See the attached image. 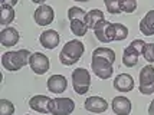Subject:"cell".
Segmentation results:
<instances>
[{"label":"cell","mask_w":154,"mask_h":115,"mask_svg":"<svg viewBox=\"0 0 154 115\" xmlns=\"http://www.w3.org/2000/svg\"><path fill=\"white\" fill-rule=\"evenodd\" d=\"M48 91L52 92V94L59 95L62 92H65L68 88V79L63 76V75H52L46 82Z\"/></svg>","instance_id":"14"},{"label":"cell","mask_w":154,"mask_h":115,"mask_svg":"<svg viewBox=\"0 0 154 115\" xmlns=\"http://www.w3.org/2000/svg\"><path fill=\"white\" fill-rule=\"evenodd\" d=\"M35 22L39 25V26H48L51 25L55 19V12L54 9L48 5H40L36 10H35Z\"/></svg>","instance_id":"10"},{"label":"cell","mask_w":154,"mask_h":115,"mask_svg":"<svg viewBox=\"0 0 154 115\" xmlns=\"http://www.w3.org/2000/svg\"><path fill=\"white\" fill-rule=\"evenodd\" d=\"M20 39V35L17 32V29L14 27H5L2 32H0V43L5 47H10L14 46Z\"/></svg>","instance_id":"17"},{"label":"cell","mask_w":154,"mask_h":115,"mask_svg":"<svg viewBox=\"0 0 154 115\" xmlns=\"http://www.w3.org/2000/svg\"><path fill=\"white\" fill-rule=\"evenodd\" d=\"M144 47H146V42L144 41H141V39L133 41L122 52V63L127 68H134L138 63L140 56L144 52Z\"/></svg>","instance_id":"4"},{"label":"cell","mask_w":154,"mask_h":115,"mask_svg":"<svg viewBox=\"0 0 154 115\" xmlns=\"http://www.w3.org/2000/svg\"><path fill=\"white\" fill-rule=\"evenodd\" d=\"M69 26H71V32L75 36H78V38L85 36L87 32L89 30L87 22L84 20V19H72V20H69Z\"/></svg>","instance_id":"20"},{"label":"cell","mask_w":154,"mask_h":115,"mask_svg":"<svg viewBox=\"0 0 154 115\" xmlns=\"http://www.w3.org/2000/svg\"><path fill=\"white\" fill-rule=\"evenodd\" d=\"M115 52L109 47L100 46L94 49L92 52V61H91V69L100 79H109L114 74Z\"/></svg>","instance_id":"1"},{"label":"cell","mask_w":154,"mask_h":115,"mask_svg":"<svg viewBox=\"0 0 154 115\" xmlns=\"http://www.w3.org/2000/svg\"><path fill=\"white\" fill-rule=\"evenodd\" d=\"M140 32L144 36H154V10H150L140 22Z\"/></svg>","instance_id":"18"},{"label":"cell","mask_w":154,"mask_h":115,"mask_svg":"<svg viewBox=\"0 0 154 115\" xmlns=\"http://www.w3.org/2000/svg\"><path fill=\"white\" fill-rule=\"evenodd\" d=\"M102 20H105V17H104V12L100 10V9H92V10H89L87 13V17H85V22H87L88 27H89L91 30H94L95 27L98 26Z\"/></svg>","instance_id":"19"},{"label":"cell","mask_w":154,"mask_h":115,"mask_svg":"<svg viewBox=\"0 0 154 115\" xmlns=\"http://www.w3.org/2000/svg\"><path fill=\"white\" fill-rule=\"evenodd\" d=\"M128 36L127 26L121 25V23H114V39L115 41H124Z\"/></svg>","instance_id":"24"},{"label":"cell","mask_w":154,"mask_h":115,"mask_svg":"<svg viewBox=\"0 0 154 115\" xmlns=\"http://www.w3.org/2000/svg\"><path fill=\"white\" fill-rule=\"evenodd\" d=\"M0 12H2V17L0 22L3 26H7L9 23H12L14 20V9L12 6H7V5H2L0 7Z\"/></svg>","instance_id":"21"},{"label":"cell","mask_w":154,"mask_h":115,"mask_svg":"<svg viewBox=\"0 0 154 115\" xmlns=\"http://www.w3.org/2000/svg\"><path fill=\"white\" fill-rule=\"evenodd\" d=\"M32 3H36V5H45L46 0H30Z\"/></svg>","instance_id":"30"},{"label":"cell","mask_w":154,"mask_h":115,"mask_svg":"<svg viewBox=\"0 0 154 115\" xmlns=\"http://www.w3.org/2000/svg\"><path fill=\"white\" fill-rule=\"evenodd\" d=\"M84 107L88 112H92V114H102L108 109V102L101 98V96H89L85 99L84 102Z\"/></svg>","instance_id":"13"},{"label":"cell","mask_w":154,"mask_h":115,"mask_svg":"<svg viewBox=\"0 0 154 115\" xmlns=\"http://www.w3.org/2000/svg\"><path fill=\"white\" fill-rule=\"evenodd\" d=\"M107 12H109L111 14H120L122 13L121 10V0H104Z\"/></svg>","instance_id":"23"},{"label":"cell","mask_w":154,"mask_h":115,"mask_svg":"<svg viewBox=\"0 0 154 115\" xmlns=\"http://www.w3.org/2000/svg\"><path fill=\"white\" fill-rule=\"evenodd\" d=\"M87 13L84 9H81V7H69L68 9V19L69 20H72V19H84L85 20V17H87Z\"/></svg>","instance_id":"22"},{"label":"cell","mask_w":154,"mask_h":115,"mask_svg":"<svg viewBox=\"0 0 154 115\" xmlns=\"http://www.w3.org/2000/svg\"><path fill=\"white\" fill-rule=\"evenodd\" d=\"M29 65L36 75H45L49 71V58L40 52H35L30 55Z\"/></svg>","instance_id":"8"},{"label":"cell","mask_w":154,"mask_h":115,"mask_svg":"<svg viewBox=\"0 0 154 115\" xmlns=\"http://www.w3.org/2000/svg\"><path fill=\"white\" fill-rule=\"evenodd\" d=\"M14 105L9 99H0V115H13Z\"/></svg>","instance_id":"25"},{"label":"cell","mask_w":154,"mask_h":115,"mask_svg":"<svg viewBox=\"0 0 154 115\" xmlns=\"http://www.w3.org/2000/svg\"><path fill=\"white\" fill-rule=\"evenodd\" d=\"M137 9V0H121V10L124 13H133Z\"/></svg>","instance_id":"26"},{"label":"cell","mask_w":154,"mask_h":115,"mask_svg":"<svg viewBox=\"0 0 154 115\" xmlns=\"http://www.w3.org/2000/svg\"><path fill=\"white\" fill-rule=\"evenodd\" d=\"M52 115H69L74 112L75 102L71 98H55Z\"/></svg>","instance_id":"11"},{"label":"cell","mask_w":154,"mask_h":115,"mask_svg":"<svg viewBox=\"0 0 154 115\" xmlns=\"http://www.w3.org/2000/svg\"><path fill=\"white\" fill-rule=\"evenodd\" d=\"M143 56L148 63H154V43H146Z\"/></svg>","instance_id":"27"},{"label":"cell","mask_w":154,"mask_h":115,"mask_svg":"<svg viewBox=\"0 0 154 115\" xmlns=\"http://www.w3.org/2000/svg\"><path fill=\"white\" fill-rule=\"evenodd\" d=\"M59 42H60V36L56 30H54V29L43 30L39 36V43L42 45V47L49 49V50L55 49V47L59 45Z\"/></svg>","instance_id":"12"},{"label":"cell","mask_w":154,"mask_h":115,"mask_svg":"<svg viewBox=\"0 0 154 115\" xmlns=\"http://www.w3.org/2000/svg\"><path fill=\"white\" fill-rule=\"evenodd\" d=\"M94 33L97 39L102 43H109V42L115 41L114 39V23L108 20H102L98 26L94 29Z\"/></svg>","instance_id":"9"},{"label":"cell","mask_w":154,"mask_h":115,"mask_svg":"<svg viewBox=\"0 0 154 115\" xmlns=\"http://www.w3.org/2000/svg\"><path fill=\"white\" fill-rule=\"evenodd\" d=\"M138 89L143 95L154 94V66L151 63L146 65L140 71V78H138Z\"/></svg>","instance_id":"6"},{"label":"cell","mask_w":154,"mask_h":115,"mask_svg":"<svg viewBox=\"0 0 154 115\" xmlns=\"http://www.w3.org/2000/svg\"><path fill=\"white\" fill-rule=\"evenodd\" d=\"M148 115H154V99L151 101L150 107H148Z\"/></svg>","instance_id":"29"},{"label":"cell","mask_w":154,"mask_h":115,"mask_svg":"<svg viewBox=\"0 0 154 115\" xmlns=\"http://www.w3.org/2000/svg\"><path fill=\"white\" fill-rule=\"evenodd\" d=\"M25 115H27V114H25Z\"/></svg>","instance_id":"32"},{"label":"cell","mask_w":154,"mask_h":115,"mask_svg":"<svg viewBox=\"0 0 154 115\" xmlns=\"http://www.w3.org/2000/svg\"><path fill=\"white\" fill-rule=\"evenodd\" d=\"M74 2H82V3H85V2H89V0H74Z\"/></svg>","instance_id":"31"},{"label":"cell","mask_w":154,"mask_h":115,"mask_svg":"<svg viewBox=\"0 0 154 115\" xmlns=\"http://www.w3.org/2000/svg\"><path fill=\"white\" fill-rule=\"evenodd\" d=\"M54 98L46 96V95H35L29 101V107L39 114H52L54 109Z\"/></svg>","instance_id":"7"},{"label":"cell","mask_w":154,"mask_h":115,"mask_svg":"<svg viewBox=\"0 0 154 115\" xmlns=\"http://www.w3.org/2000/svg\"><path fill=\"white\" fill-rule=\"evenodd\" d=\"M85 52L84 43L78 39L69 41L65 43V46L62 47L59 53V62L65 66H72L81 59V56Z\"/></svg>","instance_id":"3"},{"label":"cell","mask_w":154,"mask_h":115,"mask_svg":"<svg viewBox=\"0 0 154 115\" xmlns=\"http://www.w3.org/2000/svg\"><path fill=\"white\" fill-rule=\"evenodd\" d=\"M30 50L20 49V50H10L2 55V65L9 72L20 71L23 66H26L30 61Z\"/></svg>","instance_id":"2"},{"label":"cell","mask_w":154,"mask_h":115,"mask_svg":"<svg viewBox=\"0 0 154 115\" xmlns=\"http://www.w3.org/2000/svg\"><path fill=\"white\" fill-rule=\"evenodd\" d=\"M17 2H19V0H0V3H2V5H7V6H16V5H17Z\"/></svg>","instance_id":"28"},{"label":"cell","mask_w":154,"mask_h":115,"mask_svg":"<svg viewBox=\"0 0 154 115\" xmlns=\"http://www.w3.org/2000/svg\"><path fill=\"white\" fill-rule=\"evenodd\" d=\"M72 86L78 95H85L91 88V74L85 68H76L72 72Z\"/></svg>","instance_id":"5"},{"label":"cell","mask_w":154,"mask_h":115,"mask_svg":"<svg viewBox=\"0 0 154 115\" xmlns=\"http://www.w3.org/2000/svg\"><path fill=\"white\" fill-rule=\"evenodd\" d=\"M111 107H112L115 115H130L131 112V101L127 96H122V95L115 96L111 102Z\"/></svg>","instance_id":"15"},{"label":"cell","mask_w":154,"mask_h":115,"mask_svg":"<svg viewBox=\"0 0 154 115\" xmlns=\"http://www.w3.org/2000/svg\"><path fill=\"white\" fill-rule=\"evenodd\" d=\"M112 85L118 92H130L134 89V79L128 74H120L115 76Z\"/></svg>","instance_id":"16"}]
</instances>
